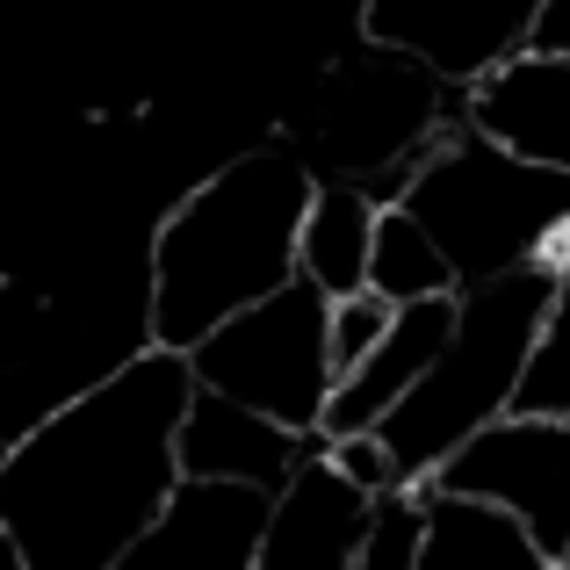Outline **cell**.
<instances>
[{"instance_id": "obj_1", "label": "cell", "mask_w": 570, "mask_h": 570, "mask_svg": "<svg viewBox=\"0 0 570 570\" xmlns=\"http://www.w3.org/2000/svg\"><path fill=\"white\" fill-rule=\"evenodd\" d=\"M188 354L145 347L14 441L0 470V542L22 570H116L181 491Z\"/></svg>"}, {"instance_id": "obj_2", "label": "cell", "mask_w": 570, "mask_h": 570, "mask_svg": "<svg viewBox=\"0 0 570 570\" xmlns=\"http://www.w3.org/2000/svg\"><path fill=\"white\" fill-rule=\"evenodd\" d=\"M311 195H318V174L289 145L224 159L195 195H181L153 232V296H145L153 347L195 354L238 311L289 289Z\"/></svg>"}, {"instance_id": "obj_3", "label": "cell", "mask_w": 570, "mask_h": 570, "mask_svg": "<svg viewBox=\"0 0 570 570\" xmlns=\"http://www.w3.org/2000/svg\"><path fill=\"white\" fill-rule=\"evenodd\" d=\"M549 289H557L549 267H520L505 282L455 296V333H448L441 362L376 426L404 491L433 484L484 426L513 419V397L528 383L534 340H542V318H549Z\"/></svg>"}, {"instance_id": "obj_4", "label": "cell", "mask_w": 570, "mask_h": 570, "mask_svg": "<svg viewBox=\"0 0 570 570\" xmlns=\"http://www.w3.org/2000/svg\"><path fill=\"white\" fill-rule=\"evenodd\" d=\"M397 209L441 246L455 289H484L549 261V246L570 232V174L528 167L455 124L419 153V174Z\"/></svg>"}, {"instance_id": "obj_5", "label": "cell", "mask_w": 570, "mask_h": 570, "mask_svg": "<svg viewBox=\"0 0 570 570\" xmlns=\"http://www.w3.org/2000/svg\"><path fill=\"white\" fill-rule=\"evenodd\" d=\"M188 368H195V390H217V397L275 419L282 433L311 441V433H325V404L340 390V376H333V304L296 275L282 296L238 311L224 333H209L188 354Z\"/></svg>"}, {"instance_id": "obj_6", "label": "cell", "mask_w": 570, "mask_h": 570, "mask_svg": "<svg viewBox=\"0 0 570 570\" xmlns=\"http://www.w3.org/2000/svg\"><path fill=\"white\" fill-rule=\"evenodd\" d=\"M419 491L499 505L528 528V542L549 563H563L570 557V419H499Z\"/></svg>"}, {"instance_id": "obj_7", "label": "cell", "mask_w": 570, "mask_h": 570, "mask_svg": "<svg viewBox=\"0 0 570 570\" xmlns=\"http://www.w3.org/2000/svg\"><path fill=\"white\" fill-rule=\"evenodd\" d=\"M534 8L528 0H376L362 14V37L404 58L448 95H476L499 66L528 51Z\"/></svg>"}, {"instance_id": "obj_8", "label": "cell", "mask_w": 570, "mask_h": 570, "mask_svg": "<svg viewBox=\"0 0 570 570\" xmlns=\"http://www.w3.org/2000/svg\"><path fill=\"white\" fill-rule=\"evenodd\" d=\"M174 455H181V484H238V491H261V499H282V484L311 455H325V433L296 441L275 419L246 412V404L217 397V390H195Z\"/></svg>"}, {"instance_id": "obj_9", "label": "cell", "mask_w": 570, "mask_h": 570, "mask_svg": "<svg viewBox=\"0 0 570 570\" xmlns=\"http://www.w3.org/2000/svg\"><path fill=\"white\" fill-rule=\"evenodd\" d=\"M368 520H376V499L354 491L347 476L333 470V455H311L304 470L282 484V499L267 505L261 563L253 570H354V557H362V542H368Z\"/></svg>"}, {"instance_id": "obj_10", "label": "cell", "mask_w": 570, "mask_h": 570, "mask_svg": "<svg viewBox=\"0 0 570 570\" xmlns=\"http://www.w3.org/2000/svg\"><path fill=\"white\" fill-rule=\"evenodd\" d=\"M267 505L275 499L238 484H181L174 505L124 549L116 570H253Z\"/></svg>"}, {"instance_id": "obj_11", "label": "cell", "mask_w": 570, "mask_h": 570, "mask_svg": "<svg viewBox=\"0 0 570 570\" xmlns=\"http://www.w3.org/2000/svg\"><path fill=\"white\" fill-rule=\"evenodd\" d=\"M462 130H476L484 145L528 159V167L570 174V66L520 51L476 95H462Z\"/></svg>"}, {"instance_id": "obj_12", "label": "cell", "mask_w": 570, "mask_h": 570, "mask_svg": "<svg viewBox=\"0 0 570 570\" xmlns=\"http://www.w3.org/2000/svg\"><path fill=\"white\" fill-rule=\"evenodd\" d=\"M368 253H376V203L354 181H318L304 217V246H296V275L325 304H347V296L368 289Z\"/></svg>"}, {"instance_id": "obj_13", "label": "cell", "mask_w": 570, "mask_h": 570, "mask_svg": "<svg viewBox=\"0 0 570 570\" xmlns=\"http://www.w3.org/2000/svg\"><path fill=\"white\" fill-rule=\"evenodd\" d=\"M426 499V549L419 570H557L542 549L528 542L513 513L476 499H441V491H419Z\"/></svg>"}, {"instance_id": "obj_14", "label": "cell", "mask_w": 570, "mask_h": 570, "mask_svg": "<svg viewBox=\"0 0 570 570\" xmlns=\"http://www.w3.org/2000/svg\"><path fill=\"white\" fill-rule=\"evenodd\" d=\"M368 289L383 304H433V296H462L455 289V267L441 261L426 232H419L404 209H376V253H368Z\"/></svg>"}, {"instance_id": "obj_15", "label": "cell", "mask_w": 570, "mask_h": 570, "mask_svg": "<svg viewBox=\"0 0 570 570\" xmlns=\"http://www.w3.org/2000/svg\"><path fill=\"white\" fill-rule=\"evenodd\" d=\"M513 419H570V261L557 267L549 318H542V340H534L528 383L513 397Z\"/></svg>"}, {"instance_id": "obj_16", "label": "cell", "mask_w": 570, "mask_h": 570, "mask_svg": "<svg viewBox=\"0 0 570 570\" xmlns=\"http://www.w3.org/2000/svg\"><path fill=\"white\" fill-rule=\"evenodd\" d=\"M419 549H426V499L390 491V499H376V520H368L354 570H419Z\"/></svg>"}, {"instance_id": "obj_17", "label": "cell", "mask_w": 570, "mask_h": 570, "mask_svg": "<svg viewBox=\"0 0 570 570\" xmlns=\"http://www.w3.org/2000/svg\"><path fill=\"white\" fill-rule=\"evenodd\" d=\"M390 318H397V304H383L376 289H362V296H347V304H333V376H340V383H347L354 368H362L368 354L383 347Z\"/></svg>"}, {"instance_id": "obj_18", "label": "cell", "mask_w": 570, "mask_h": 570, "mask_svg": "<svg viewBox=\"0 0 570 570\" xmlns=\"http://www.w3.org/2000/svg\"><path fill=\"white\" fill-rule=\"evenodd\" d=\"M325 455H333V470L347 476L354 491H368V499L404 491V484H397V462H390V448H383V433H347V441H333Z\"/></svg>"}, {"instance_id": "obj_19", "label": "cell", "mask_w": 570, "mask_h": 570, "mask_svg": "<svg viewBox=\"0 0 570 570\" xmlns=\"http://www.w3.org/2000/svg\"><path fill=\"white\" fill-rule=\"evenodd\" d=\"M528 51L534 58H563V66H570V0H542V8H534Z\"/></svg>"}, {"instance_id": "obj_20", "label": "cell", "mask_w": 570, "mask_h": 570, "mask_svg": "<svg viewBox=\"0 0 570 570\" xmlns=\"http://www.w3.org/2000/svg\"><path fill=\"white\" fill-rule=\"evenodd\" d=\"M8 455H14V441H0V470H8Z\"/></svg>"}, {"instance_id": "obj_21", "label": "cell", "mask_w": 570, "mask_h": 570, "mask_svg": "<svg viewBox=\"0 0 570 570\" xmlns=\"http://www.w3.org/2000/svg\"><path fill=\"white\" fill-rule=\"evenodd\" d=\"M557 570H570V557H563V563H557Z\"/></svg>"}]
</instances>
